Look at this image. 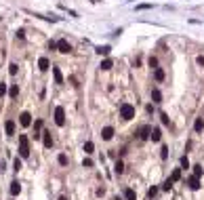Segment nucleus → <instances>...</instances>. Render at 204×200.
Segmentation results:
<instances>
[{
    "mask_svg": "<svg viewBox=\"0 0 204 200\" xmlns=\"http://www.w3.org/2000/svg\"><path fill=\"white\" fill-rule=\"evenodd\" d=\"M19 156L21 158L30 156V139H28V135H19Z\"/></svg>",
    "mask_w": 204,
    "mask_h": 200,
    "instance_id": "obj_1",
    "label": "nucleus"
},
{
    "mask_svg": "<svg viewBox=\"0 0 204 200\" xmlns=\"http://www.w3.org/2000/svg\"><path fill=\"white\" fill-rule=\"evenodd\" d=\"M120 118L122 120H133L135 118V105L122 103V105H120Z\"/></svg>",
    "mask_w": 204,
    "mask_h": 200,
    "instance_id": "obj_2",
    "label": "nucleus"
},
{
    "mask_svg": "<svg viewBox=\"0 0 204 200\" xmlns=\"http://www.w3.org/2000/svg\"><path fill=\"white\" fill-rule=\"evenodd\" d=\"M55 124H57V126H63V124H65V110H63L61 105L55 108Z\"/></svg>",
    "mask_w": 204,
    "mask_h": 200,
    "instance_id": "obj_3",
    "label": "nucleus"
},
{
    "mask_svg": "<svg viewBox=\"0 0 204 200\" xmlns=\"http://www.w3.org/2000/svg\"><path fill=\"white\" fill-rule=\"evenodd\" d=\"M19 124L25 126V128L32 126V114H30V112H21V114H19Z\"/></svg>",
    "mask_w": 204,
    "mask_h": 200,
    "instance_id": "obj_4",
    "label": "nucleus"
},
{
    "mask_svg": "<svg viewBox=\"0 0 204 200\" xmlns=\"http://www.w3.org/2000/svg\"><path fill=\"white\" fill-rule=\"evenodd\" d=\"M57 51L63 53V55H67V53H72V44H70L67 40H59V42H57Z\"/></svg>",
    "mask_w": 204,
    "mask_h": 200,
    "instance_id": "obj_5",
    "label": "nucleus"
},
{
    "mask_svg": "<svg viewBox=\"0 0 204 200\" xmlns=\"http://www.w3.org/2000/svg\"><path fill=\"white\" fill-rule=\"evenodd\" d=\"M112 137H114V126H103V128H101V139H103V141H110Z\"/></svg>",
    "mask_w": 204,
    "mask_h": 200,
    "instance_id": "obj_6",
    "label": "nucleus"
},
{
    "mask_svg": "<svg viewBox=\"0 0 204 200\" xmlns=\"http://www.w3.org/2000/svg\"><path fill=\"white\" fill-rule=\"evenodd\" d=\"M187 185H189V190H200V188H202V185H200V177L192 175V177L187 179Z\"/></svg>",
    "mask_w": 204,
    "mask_h": 200,
    "instance_id": "obj_7",
    "label": "nucleus"
},
{
    "mask_svg": "<svg viewBox=\"0 0 204 200\" xmlns=\"http://www.w3.org/2000/svg\"><path fill=\"white\" fill-rule=\"evenodd\" d=\"M150 135H152V128H150V126H141V128H139V139L145 141V139H150Z\"/></svg>",
    "mask_w": 204,
    "mask_h": 200,
    "instance_id": "obj_8",
    "label": "nucleus"
},
{
    "mask_svg": "<svg viewBox=\"0 0 204 200\" xmlns=\"http://www.w3.org/2000/svg\"><path fill=\"white\" fill-rule=\"evenodd\" d=\"M48 68H51V61H48L46 57H40V59H38V70H40V72H46Z\"/></svg>",
    "mask_w": 204,
    "mask_h": 200,
    "instance_id": "obj_9",
    "label": "nucleus"
},
{
    "mask_svg": "<svg viewBox=\"0 0 204 200\" xmlns=\"http://www.w3.org/2000/svg\"><path fill=\"white\" fill-rule=\"evenodd\" d=\"M53 78H55V84H63V74L59 68H53Z\"/></svg>",
    "mask_w": 204,
    "mask_h": 200,
    "instance_id": "obj_10",
    "label": "nucleus"
},
{
    "mask_svg": "<svg viewBox=\"0 0 204 200\" xmlns=\"http://www.w3.org/2000/svg\"><path fill=\"white\" fill-rule=\"evenodd\" d=\"M4 131H6V135H15V120H6L4 122Z\"/></svg>",
    "mask_w": 204,
    "mask_h": 200,
    "instance_id": "obj_11",
    "label": "nucleus"
},
{
    "mask_svg": "<svg viewBox=\"0 0 204 200\" xmlns=\"http://www.w3.org/2000/svg\"><path fill=\"white\" fill-rule=\"evenodd\" d=\"M110 51H112V46H107V44H103V46H97V55H103V57H107V55H110Z\"/></svg>",
    "mask_w": 204,
    "mask_h": 200,
    "instance_id": "obj_12",
    "label": "nucleus"
},
{
    "mask_svg": "<svg viewBox=\"0 0 204 200\" xmlns=\"http://www.w3.org/2000/svg\"><path fill=\"white\" fill-rule=\"evenodd\" d=\"M17 95H19V86H17V84H11V86H8V97H11V99H17Z\"/></svg>",
    "mask_w": 204,
    "mask_h": 200,
    "instance_id": "obj_13",
    "label": "nucleus"
},
{
    "mask_svg": "<svg viewBox=\"0 0 204 200\" xmlns=\"http://www.w3.org/2000/svg\"><path fill=\"white\" fill-rule=\"evenodd\" d=\"M194 131H196V133H202L204 131V118H196V122H194Z\"/></svg>",
    "mask_w": 204,
    "mask_h": 200,
    "instance_id": "obj_14",
    "label": "nucleus"
},
{
    "mask_svg": "<svg viewBox=\"0 0 204 200\" xmlns=\"http://www.w3.org/2000/svg\"><path fill=\"white\" fill-rule=\"evenodd\" d=\"M42 137H44V148H51V145H53V137H51V133H48V131H44V133H42Z\"/></svg>",
    "mask_w": 204,
    "mask_h": 200,
    "instance_id": "obj_15",
    "label": "nucleus"
},
{
    "mask_svg": "<svg viewBox=\"0 0 204 200\" xmlns=\"http://www.w3.org/2000/svg\"><path fill=\"white\" fill-rule=\"evenodd\" d=\"M19 192H21V183H19V181H13V183H11V194L17 196Z\"/></svg>",
    "mask_w": 204,
    "mask_h": 200,
    "instance_id": "obj_16",
    "label": "nucleus"
},
{
    "mask_svg": "<svg viewBox=\"0 0 204 200\" xmlns=\"http://www.w3.org/2000/svg\"><path fill=\"white\" fill-rule=\"evenodd\" d=\"M114 173H116V175H122V173H124V164H122V160H116V164H114Z\"/></svg>",
    "mask_w": 204,
    "mask_h": 200,
    "instance_id": "obj_17",
    "label": "nucleus"
},
{
    "mask_svg": "<svg viewBox=\"0 0 204 200\" xmlns=\"http://www.w3.org/2000/svg\"><path fill=\"white\" fill-rule=\"evenodd\" d=\"M112 65H114V63H112V59H103V61H101V65H99V68H101V70H103V72H107V70H112Z\"/></svg>",
    "mask_w": 204,
    "mask_h": 200,
    "instance_id": "obj_18",
    "label": "nucleus"
},
{
    "mask_svg": "<svg viewBox=\"0 0 204 200\" xmlns=\"http://www.w3.org/2000/svg\"><path fill=\"white\" fill-rule=\"evenodd\" d=\"M150 137H152V141H160V139H162V131H160V128H154Z\"/></svg>",
    "mask_w": 204,
    "mask_h": 200,
    "instance_id": "obj_19",
    "label": "nucleus"
},
{
    "mask_svg": "<svg viewBox=\"0 0 204 200\" xmlns=\"http://www.w3.org/2000/svg\"><path fill=\"white\" fill-rule=\"evenodd\" d=\"M82 150H84V154H93V152H95V145H93V141H86V143L82 145Z\"/></svg>",
    "mask_w": 204,
    "mask_h": 200,
    "instance_id": "obj_20",
    "label": "nucleus"
},
{
    "mask_svg": "<svg viewBox=\"0 0 204 200\" xmlns=\"http://www.w3.org/2000/svg\"><path fill=\"white\" fill-rule=\"evenodd\" d=\"M124 198L126 200H137V194H135L130 188H126V190H124Z\"/></svg>",
    "mask_w": 204,
    "mask_h": 200,
    "instance_id": "obj_21",
    "label": "nucleus"
},
{
    "mask_svg": "<svg viewBox=\"0 0 204 200\" xmlns=\"http://www.w3.org/2000/svg\"><path fill=\"white\" fill-rule=\"evenodd\" d=\"M152 99H154L156 103H160V101H162V93H160L158 88H154V91H152Z\"/></svg>",
    "mask_w": 204,
    "mask_h": 200,
    "instance_id": "obj_22",
    "label": "nucleus"
},
{
    "mask_svg": "<svg viewBox=\"0 0 204 200\" xmlns=\"http://www.w3.org/2000/svg\"><path fill=\"white\" fill-rule=\"evenodd\" d=\"M154 78L158 80V82H162V80H164V70H160V68H156V72H154Z\"/></svg>",
    "mask_w": 204,
    "mask_h": 200,
    "instance_id": "obj_23",
    "label": "nucleus"
},
{
    "mask_svg": "<svg viewBox=\"0 0 204 200\" xmlns=\"http://www.w3.org/2000/svg\"><path fill=\"white\" fill-rule=\"evenodd\" d=\"M57 162H59L61 166H67V162H70V160H67V156H65V154H59V156H57Z\"/></svg>",
    "mask_w": 204,
    "mask_h": 200,
    "instance_id": "obj_24",
    "label": "nucleus"
},
{
    "mask_svg": "<svg viewBox=\"0 0 204 200\" xmlns=\"http://www.w3.org/2000/svg\"><path fill=\"white\" fill-rule=\"evenodd\" d=\"M173 183H175V181H173V179L168 177V179H166V181H164V183H162V190H164V192H168V190L173 188Z\"/></svg>",
    "mask_w": 204,
    "mask_h": 200,
    "instance_id": "obj_25",
    "label": "nucleus"
},
{
    "mask_svg": "<svg viewBox=\"0 0 204 200\" xmlns=\"http://www.w3.org/2000/svg\"><path fill=\"white\" fill-rule=\"evenodd\" d=\"M170 179H173V181H179V179H181V168H175L173 175H170Z\"/></svg>",
    "mask_w": 204,
    "mask_h": 200,
    "instance_id": "obj_26",
    "label": "nucleus"
},
{
    "mask_svg": "<svg viewBox=\"0 0 204 200\" xmlns=\"http://www.w3.org/2000/svg\"><path fill=\"white\" fill-rule=\"evenodd\" d=\"M8 72H11V76H15V74L19 72V68H17V63H11V65H8Z\"/></svg>",
    "mask_w": 204,
    "mask_h": 200,
    "instance_id": "obj_27",
    "label": "nucleus"
},
{
    "mask_svg": "<svg viewBox=\"0 0 204 200\" xmlns=\"http://www.w3.org/2000/svg\"><path fill=\"white\" fill-rule=\"evenodd\" d=\"M156 194H158V188H150L147 190V198H154Z\"/></svg>",
    "mask_w": 204,
    "mask_h": 200,
    "instance_id": "obj_28",
    "label": "nucleus"
},
{
    "mask_svg": "<svg viewBox=\"0 0 204 200\" xmlns=\"http://www.w3.org/2000/svg\"><path fill=\"white\" fill-rule=\"evenodd\" d=\"M6 91H8V86H6L4 82H0V97H4V95H6Z\"/></svg>",
    "mask_w": 204,
    "mask_h": 200,
    "instance_id": "obj_29",
    "label": "nucleus"
},
{
    "mask_svg": "<svg viewBox=\"0 0 204 200\" xmlns=\"http://www.w3.org/2000/svg\"><path fill=\"white\" fill-rule=\"evenodd\" d=\"M181 168H189V160H187V156L181 158Z\"/></svg>",
    "mask_w": 204,
    "mask_h": 200,
    "instance_id": "obj_30",
    "label": "nucleus"
},
{
    "mask_svg": "<svg viewBox=\"0 0 204 200\" xmlns=\"http://www.w3.org/2000/svg\"><path fill=\"white\" fill-rule=\"evenodd\" d=\"M13 168H15V171H19V168H21V158H15V160H13Z\"/></svg>",
    "mask_w": 204,
    "mask_h": 200,
    "instance_id": "obj_31",
    "label": "nucleus"
},
{
    "mask_svg": "<svg viewBox=\"0 0 204 200\" xmlns=\"http://www.w3.org/2000/svg\"><path fill=\"white\" fill-rule=\"evenodd\" d=\"M160 156H162V158H168V145H162V150H160Z\"/></svg>",
    "mask_w": 204,
    "mask_h": 200,
    "instance_id": "obj_32",
    "label": "nucleus"
},
{
    "mask_svg": "<svg viewBox=\"0 0 204 200\" xmlns=\"http://www.w3.org/2000/svg\"><path fill=\"white\" fill-rule=\"evenodd\" d=\"M194 175H196V177H200V175H202V166H200V164H196V166H194Z\"/></svg>",
    "mask_w": 204,
    "mask_h": 200,
    "instance_id": "obj_33",
    "label": "nucleus"
},
{
    "mask_svg": "<svg viewBox=\"0 0 204 200\" xmlns=\"http://www.w3.org/2000/svg\"><path fill=\"white\" fill-rule=\"evenodd\" d=\"M160 120H162V124H168V122H170V120H168V114H160Z\"/></svg>",
    "mask_w": 204,
    "mask_h": 200,
    "instance_id": "obj_34",
    "label": "nucleus"
},
{
    "mask_svg": "<svg viewBox=\"0 0 204 200\" xmlns=\"http://www.w3.org/2000/svg\"><path fill=\"white\" fill-rule=\"evenodd\" d=\"M82 164H84L86 168H90V166H93V160H90V158H84V160H82Z\"/></svg>",
    "mask_w": 204,
    "mask_h": 200,
    "instance_id": "obj_35",
    "label": "nucleus"
},
{
    "mask_svg": "<svg viewBox=\"0 0 204 200\" xmlns=\"http://www.w3.org/2000/svg\"><path fill=\"white\" fill-rule=\"evenodd\" d=\"M158 65V59L156 57H150V68H156Z\"/></svg>",
    "mask_w": 204,
    "mask_h": 200,
    "instance_id": "obj_36",
    "label": "nucleus"
},
{
    "mask_svg": "<svg viewBox=\"0 0 204 200\" xmlns=\"http://www.w3.org/2000/svg\"><path fill=\"white\" fill-rule=\"evenodd\" d=\"M48 48H51V51H57V42L51 40V42H48Z\"/></svg>",
    "mask_w": 204,
    "mask_h": 200,
    "instance_id": "obj_37",
    "label": "nucleus"
},
{
    "mask_svg": "<svg viewBox=\"0 0 204 200\" xmlns=\"http://www.w3.org/2000/svg\"><path fill=\"white\" fill-rule=\"evenodd\" d=\"M150 6H152V4H139V6H137V11H143V8H150Z\"/></svg>",
    "mask_w": 204,
    "mask_h": 200,
    "instance_id": "obj_38",
    "label": "nucleus"
},
{
    "mask_svg": "<svg viewBox=\"0 0 204 200\" xmlns=\"http://www.w3.org/2000/svg\"><path fill=\"white\" fill-rule=\"evenodd\" d=\"M17 38L23 40V38H25V32H23V30H19V32H17Z\"/></svg>",
    "mask_w": 204,
    "mask_h": 200,
    "instance_id": "obj_39",
    "label": "nucleus"
},
{
    "mask_svg": "<svg viewBox=\"0 0 204 200\" xmlns=\"http://www.w3.org/2000/svg\"><path fill=\"white\" fill-rule=\"evenodd\" d=\"M196 61H198V65H202V68H204V57H202V55H200V57H198Z\"/></svg>",
    "mask_w": 204,
    "mask_h": 200,
    "instance_id": "obj_40",
    "label": "nucleus"
},
{
    "mask_svg": "<svg viewBox=\"0 0 204 200\" xmlns=\"http://www.w3.org/2000/svg\"><path fill=\"white\" fill-rule=\"evenodd\" d=\"M2 168H4V162H2V160H0V171H2Z\"/></svg>",
    "mask_w": 204,
    "mask_h": 200,
    "instance_id": "obj_41",
    "label": "nucleus"
},
{
    "mask_svg": "<svg viewBox=\"0 0 204 200\" xmlns=\"http://www.w3.org/2000/svg\"><path fill=\"white\" fill-rule=\"evenodd\" d=\"M59 200H67V198H65V196H59Z\"/></svg>",
    "mask_w": 204,
    "mask_h": 200,
    "instance_id": "obj_42",
    "label": "nucleus"
},
{
    "mask_svg": "<svg viewBox=\"0 0 204 200\" xmlns=\"http://www.w3.org/2000/svg\"><path fill=\"white\" fill-rule=\"evenodd\" d=\"M93 2H101V0H93Z\"/></svg>",
    "mask_w": 204,
    "mask_h": 200,
    "instance_id": "obj_43",
    "label": "nucleus"
}]
</instances>
